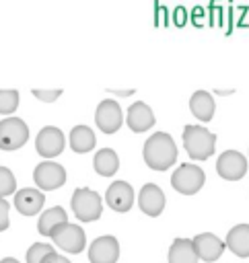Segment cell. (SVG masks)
<instances>
[{
	"label": "cell",
	"instance_id": "obj_24",
	"mask_svg": "<svg viewBox=\"0 0 249 263\" xmlns=\"http://www.w3.org/2000/svg\"><path fill=\"white\" fill-rule=\"evenodd\" d=\"M19 107V92L16 90H0V113L8 115Z\"/></svg>",
	"mask_w": 249,
	"mask_h": 263
},
{
	"label": "cell",
	"instance_id": "obj_10",
	"mask_svg": "<svg viewBox=\"0 0 249 263\" xmlns=\"http://www.w3.org/2000/svg\"><path fill=\"white\" fill-rule=\"evenodd\" d=\"M119 257V242L115 236H99L88 247L91 263H115Z\"/></svg>",
	"mask_w": 249,
	"mask_h": 263
},
{
	"label": "cell",
	"instance_id": "obj_21",
	"mask_svg": "<svg viewBox=\"0 0 249 263\" xmlns=\"http://www.w3.org/2000/svg\"><path fill=\"white\" fill-rule=\"evenodd\" d=\"M95 144H97V140H95V134L91 132V127L76 125L70 132V146L74 152H88L95 148Z\"/></svg>",
	"mask_w": 249,
	"mask_h": 263
},
{
	"label": "cell",
	"instance_id": "obj_13",
	"mask_svg": "<svg viewBox=\"0 0 249 263\" xmlns=\"http://www.w3.org/2000/svg\"><path fill=\"white\" fill-rule=\"evenodd\" d=\"M193 247H195V253H198V257H200L202 261L212 263V261H216V259L222 255V251H224L226 245H224L216 234H212V232H202V234H198V236L193 238Z\"/></svg>",
	"mask_w": 249,
	"mask_h": 263
},
{
	"label": "cell",
	"instance_id": "obj_19",
	"mask_svg": "<svg viewBox=\"0 0 249 263\" xmlns=\"http://www.w3.org/2000/svg\"><path fill=\"white\" fill-rule=\"evenodd\" d=\"M198 253L193 240L189 238H175L169 249V263H198Z\"/></svg>",
	"mask_w": 249,
	"mask_h": 263
},
{
	"label": "cell",
	"instance_id": "obj_12",
	"mask_svg": "<svg viewBox=\"0 0 249 263\" xmlns=\"http://www.w3.org/2000/svg\"><path fill=\"white\" fill-rule=\"evenodd\" d=\"M107 205L115 212H128L134 203V189L126 183V181H115L109 185L107 193H105Z\"/></svg>",
	"mask_w": 249,
	"mask_h": 263
},
{
	"label": "cell",
	"instance_id": "obj_25",
	"mask_svg": "<svg viewBox=\"0 0 249 263\" xmlns=\"http://www.w3.org/2000/svg\"><path fill=\"white\" fill-rule=\"evenodd\" d=\"M16 187V181H14V175L6 168V166H0V197L4 195H10Z\"/></svg>",
	"mask_w": 249,
	"mask_h": 263
},
{
	"label": "cell",
	"instance_id": "obj_18",
	"mask_svg": "<svg viewBox=\"0 0 249 263\" xmlns=\"http://www.w3.org/2000/svg\"><path fill=\"white\" fill-rule=\"evenodd\" d=\"M68 222V216L64 212V208L56 205V208H49L45 210L41 216H39V222H37V230L41 236H51L56 228H60L62 224Z\"/></svg>",
	"mask_w": 249,
	"mask_h": 263
},
{
	"label": "cell",
	"instance_id": "obj_3",
	"mask_svg": "<svg viewBox=\"0 0 249 263\" xmlns=\"http://www.w3.org/2000/svg\"><path fill=\"white\" fill-rule=\"evenodd\" d=\"M70 205H72L74 216L80 222H95L101 216V212H103V203H101L99 193L93 191V189H86V187L76 189L72 193Z\"/></svg>",
	"mask_w": 249,
	"mask_h": 263
},
{
	"label": "cell",
	"instance_id": "obj_26",
	"mask_svg": "<svg viewBox=\"0 0 249 263\" xmlns=\"http://www.w3.org/2000/svg\"><path fill=\"white\" fill-rule=\"evenodd\" d=\"M8 210H10L8 201H6L4 197H0V232L6 230L8 224H10V220H8Z\"/></svg>",
	"mask_w": 249,
	"mask_h": 263
},
{
	"label": "cell",
	"instance_id": "obj_2",
	"mask_svg": "<svg viewBox=\"0 0 249 263\" xmlns=\"http://www.w3.org/2000/svg\"><path fill=\"white\" fill-rule=\"evenodd\" d=\"M214 144H216V136L212 132H208L206 127H202V125H185V129H183V146H185L187 154L193 160H206L208 156H212Z\"/></svg>",
	"mask_w": 249,
	"mask_h": 263
},
{
	"label": "cell",
	"instance_id": "obj_6",
	"mask_svg": "<svg viewBox=\"0 0 249 263\" xmlns=\"http://www.w3.org/2000/svg\"><path fill=\"white\" fill-rule=\"evenodd\" d=\"M51 238L66 253H80L84 249V245H86L84 230L78 224H70V222H66L60 228H56L54 234H51Z\"/></svg>",
	"mask_w": 249,
	"mask_h": 263
},
{
	"label": "cell",
	"instance_id": "obj_14",
	"mask_svg": "<svg viewBox=\"0 0 249 263\" xmlns=\"http://www.w3.org/2000/svg\"><path fill=\"white\" fill-rule=\"evenodd\" d=\"M138 205L146 216L156 218L163 208H165V193L161 191V187H156L154 183H146L140 189V197H138Z\"/></svg>",
	"mask_w": 249,
	"mask_h": 263
},
{
	"label": "cell",
	"instance_id": "obj_16",
	"mask_svg": "<svg viewBox=\"0 0 249 263\" xmlns=\"http://www.w3.org/2000/svg\"><path fill=\"white\" fill-rule=\"evenodd\" d=\"M43 201H45L43 193L37 191V189H29V187L16 191V195H14V208H16L23 216H33V214H37V212L43 208Z\"/></svg>",
	"mask_w": 249,
	"mask_h": 263
},
{
	"label": "cell",
	"instance_id": "obj_11",
	"mask_svg": "<svg viewBox=\"0 0 249 263\" xmlns=\"http://www.w3.org/2000/svg\"><path fill=\"white\" fill-rule=\"evenodd\" d=\"M35 146H37V152L45 158H54L58 156L62 150H64V136L58 127L54 125H47L43 127L39 134H37V140H35Z\"/></svg>",
	"mask_w": 249,
	"mask_h": 263
},
{
	"label": "cell",
	"instance_id": "obj_15",
	"mask_svg": "<svg viewBox=\"0 0 249 263\" xmlns=\"http://www.w3.org/2000/svg\"><path fill=\"white\" fill-rule=\"evenodd\" d=\"M154 125V115L150 111L148 105H144L142 101H136L134 105H130L128 109V127L136 134L146 132Z\"/></svg>",
	"mask_w": 249,
	"mask_h": 263
},
{
	"label": "cell",
	"instance_id": "obj_28",
	"mask_svg": "<svg viewBox=\"0 0 249 263\" xmlns=\"http://www.w3.org/2000/svg\"><path fill=\"white\" fill-rule=\"evenodd\" d=\"M37 97H41V101H54V97L60 95V90H54V92H41V90H35Z\"/></svg>",
	"mask_w": 249,
	"mask_h": 263
},
{
	"label": "cell",
	"instance_id": "obj_20",
	"mask_svg": "<svg viewBox=\"0 0 249 263\" xmlns=\"http://www.w3.org/2000/svg\"><path fill=\"white\" fill-rule=\"evenodd\" d=\"M189 109L198 119L210 121L214 117V97L206 90H195L189 99Z\"/></svg>",
	"mask_w": 249,
	"mask_h": 263
},
{
	"label": "cell",
	"instance_id": "obj_8",
	"mask_svg": "<svg viewBox=\"0 0 249 263\" xmlns=\"http://www.w3.org/2000/svg\"><path fill=\"white\" fill-rule=\"evenodd\" d=\"M33 179L37 183L39 189H45V191H51V189H58L66 183V171L62 164L58 162H41L35 166V173H33Z\"/></svg>",
	"mask_w": 249,
	"mask_h": 263
},
{
	"label": "cell",
	"instance_id": "obj_1",
	"mask_svg": "<svg viewBox=\"0 0 249 263\" xmlns=\"http://www.w3.org/2000/svg\"><path fill=\"white\" fill-rule=\"evenodd\" d=\"M144 162L154 168V171H167L171 164H175L177 160V146L173 142V138L165 132H156L152 134L142 150Z\"/></svg>",
	"mask_w": 249,
	"mask_h": 263
},
{
	"label": "cell",
	"instance_id": "obj_22",
	"mask_svg": "<svg viewBox=\"0 0 249 263\" xmlns=\"http://www.w3.org/2000/svg\"><path fill=\"white\" fill-rule=\"evenodd\" d=\"M93 164H95V171L101 177H111L117 171V166H119V158H117V154L111 148H103V150H99L95 154Z\"/></svg>",
	"mask_w": 249,
	"mask_h": 263
},
{
	"label": "cell",
	"instance_id": "obj_23",
	"mask_svg": "<svg viewBox=\"0 0 249 263\" xmlns=\"http://www.w3.org/2000/svg\"><path fill=\"white\" fill-rule=\"evenodd\" d=\"M54 247L47 242H35L27 251V263H43L49 255H54Z\"/></svg>",
	"mask_w": 249,
	"mask_h": 263
},
{
	"label": "cell",
	"instance_id": "obj_4",
	"mask_svg": "<svg viewBox=\"0 0 249 263\" xmlns=\"http://www.w3.org/2000/svg\"><path fill=\"white\" fill-rule=\"evenodd\" d=\"M206 181V175L204 171L198 166V164H191V162H185L181 166H177V171L171 175V185L175 191L183 193V195H193L202 189Z\"/></svg>",
	"mask_w": 249,
	"mask_h": 263
},
{
	"label": "cell",
	"instance_id": "obj_5",
	"mask_svg": "<svg viewBox=\"0 0 249 263\" xmlns=\"http://www.w3.org/2000/svg\"><path fill=\"white\" fill-rule=\"evenodd\" d=\"M29 140V127L19 117H6L0 121V148L16 150Z\"/></svg>",
	"mask_w": 249,
	"mask_h": 263
},
{
	"label": "cell",
	"instance_id": "obj_17",
	"mask_svg": "<svg viewBox=\"0 0 249 263\" xmlns=\"http://www.w3.org/2000/svg\"><path fill=\"white\" fill-rule=\"evenodd\" d=\"M237 257H249V224H237L228 230L224 242Z\"/></svg>",
	"mask_w": 249,
	"mask_h": 263
},
{
	"label": "cell",
	"instance_id": "obj_27",
	"mask_svg": "<svg viewBox=\"0 0 249 263\" xmlns=\"http://www.w3.org/2000/svg\"><path fill=\"white\" fill-rule=\"evenodd\" d=\"M43 263H70V259H66V257H62V255H58V253H54V255H49Z\"/></svg>",
	"mask_w": 249,
	"mask_h": 263
},
{
	"label": "cell",
	"instance_id": "obj_9",
	"mask_svg": "<svg viewBox=\"0 0 249 263\" xmlns=\"http://www.w3.org/2000/svg\"><path fill=\"white\" fill-rule=\"evenodd\" d=\"M95 121H97V127L105 134H113L119 129L121 121H123V115H121V109L115 101L111 99H105L99 103L97 107V113H95Z\"/></svg>",
	"mask_w": 249,
	"mask_h": 263
},
{
	"label": "cell",
	"instance_id": "obj_7",
	"mask_svg": "<svg viewBox=\"0 0 249 263\" xmlns=\"http://www.w3.org/2000/svg\"><path fill=\"white\" fill-rule=\"evenodd\" d=\"M216 171L226 181H239L247 173V158L237 150H226L218 156Z\"/></svg>",
	"mask_w": 249,
	"mask_h": 263
},
{
	"label": "cell",
	"instance_id": "obj_29",
	"mask_svg": "<svg viewBox=\"0 0 249 263\" xmlns=\"http://www.w3.org/2000/svg\"><path fill=\"white\" fill-rule=\"evenodd\" d=\"M0 263H19V261H16V259H12V257H4Z\"/></svg>",
	"mask_w": 249,
	"mask_h": 263
}]
</instances>
